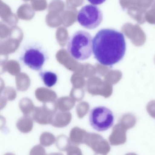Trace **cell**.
<instances>
[{"label": "cell", "mask_w": 155, "mask_h": 155, "mask_svg": "<svg viewBox=\"0 0 155 155\" xmlns=\"http://www.w3.org/2000/svg\"><path fill=\"white\" fill-rule=\"evenodd\" d=\"M39 76L46 87H52L56 85L58 80V75L55 72L49 71H40Z\"/></svg>", "instance_id": "6"}, {"label": "cell", "mask_w": 155, "mask_h": 155, "mask_svg": "<svg viewBox=\"0 0 155 155\" xmlns=\"http://www.w3.org/2000/svg\"><path fill=\"white\" fill-rule=\"evenodd\" d=\"M89 120L93 129L98 131H104L113 126L114 117L110 109L103 106H99L91 110Z\"/></svg>", "instance_id": "4"}, {"label": "cell", "mask_w": 155, "mask_h": 155, "mask_svg": "<svg viewBox=\"0 0 155 155\" xmlns=\"http://www.w3.org/2000/svg\"><path fill=\"white\" fill-rule=\"evenodd\" d=\"M126 51L124 34L111 29H102L92 41L95 58L102 65L112 66L121 60Z\"/></svg>", "instance_id": "1"}, {"label": "cell", "mask_w": 155, "mask_h": 155, "mask_svg": "<svg viewBox=\"0 0 155 155\" xmlns=\"http://www.w3.org/2000/svg\"><path fill=\"white\" fill-rule=\"evenodd\" d=\"M49 58L48 53L40 43L30 41L24 45L20 53V61L36 71H40Z\"/></svg>", "instance_id": "2"}, {"label": "cell", "mask_w": 155, "mask_h": 155, "mask_svg": "<svg viewBox=\"0 0 155 155\" xmlns=\"http://www.w3.org/2000/svg\"><path fill=\"white\" fill-rule=\"evenodd\" d=\"M103 19V14L99 8L95 5H87L81 8L78 15V23L88 29L97 28Z\"/></svg>", "instance_id": "5"}, {"label": "cell", "mask_w": 155, "mask_h": 155, "mask_svg": "<svg viewBox=\"0 0 155 155\" xmlns=\"http://www.w3.org/2000/svg\"><path fill=\"white\" fill-rule=\"evenodd\" d=\"M88 2L95 5H101L104 3L106 0H87Z\"/></svg>", "instance_id": "7"}, {"label": "cell", "mask_w": 155, "mask_h": 155, "mask_svg": "<svg viewBox=\"0 0 155 155\" xmlns=\"http://www.w3.org/2000/svg\"><path fill=\"white\" fill-rule=\"evenodd\" d=\"M92 41V37L89 32L78 31L69 39L67 45L68 52L76 60L88 59L93 52Z\"/></svg>", "instance_id": "3"}]
</instances>
